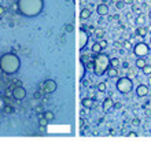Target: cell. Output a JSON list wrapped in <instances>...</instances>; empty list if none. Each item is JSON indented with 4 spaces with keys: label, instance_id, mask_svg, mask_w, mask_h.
<instances>
[{
    "label": "cell",
    "instance_id": "obj_9",
    "mask_svg": "<svg viewBox=\"0 0 151 144\" xmlns=\"http://www.w3.org/2000/svg\"><path fill=\"white\" fill-rule=\"evenodd\" d=\"M136 95L139 97H144V96L148 95V87L146 84H139L137 88H136Z\"/></svg>",
    "mask_w": 151,
    "mask_h": 144
},
{
    "label": "cell",
    "instance_id": "obj_16",
    "mask_svg": "<svg viewBox=\"0 0 151 144\" xmlns=\"http://www.w3.org/2000/svg\"><path fill=\"white\" fill-rule=\"evenodd\" d=\"M89 16H91V11H89L88 8H84V10L81 11V14H80V18H81V19H87Z\"/></svg>",
    "mask_w": 151,
    "mask_h": 144
},
{
    "label": "cell",
    "instance_id": "obj_30",
    "mask_svg": "<svg viewBox=\"0 0 151 144\" xmlns=\"http://www.w3.org/2000/svg\"><path fill=\"white\" fill-rule=\"evenodd\" d=\"M131 76H136V70L135 69H129V77Z\"/></svg>",
    "mask_w": 151,
    "mask_h": 144
},
{
    "label": "cell",
    "instance_id": "obj_14",
    "mask_svg": "<svg viewBox=\"0 0 151 144\" xmlns=\"http://www.w3.org/2000/svg\"><path fill=\"white\" fill-rule=\"evenodd\" d=\"M82 106H84V107H87V108H91V107L94 106V99H89V97L82 99Z\"/></svg>",
    "mask_w": 151,
    "mask_h": 144
},
{
    "label": "cell",
    "instance_id": "obj_10",
    "mask_svg": "<svg viewBox=\"0 0 151 144\" xmlns=\"http://www.w3.org/2000/svg\"><path fill=\"white\" fill-rule=\"evenodd\" d=\"M96 11H98V14L99 15H106V14H109V6L107 4H104V3H102V4H98V7H96Z\"/></svg>",
    "mask_w": 151,
    "mask_h": 144
},
{
    "label": "cell",
    "instance_id": "obj_7",
    "mask_svg": "<svg viewBox=\"0 0 151 144\" xmlns=\"http://www.w3.org/2000/svg\"><path fill=\"white\" fill-rule=\"evenodd\" d=\"M88 40H89V36L85 32V29H80V51H82L85 48Z\"/></svg>",
    "mask_w": 151,
    "mask_h": 144
},
{
    "label": "cell",
    "instance_id": "obj_11",
    "mask_svg": "<svg viewBox=\"0 0 151 144\" xmlns=\"http://www.w3.org/2000/svg\"><path fill=\"white\" fill-rule=\"evenodd\" d=\"M113 107H114V100H113L111 97H107V99H104V102H103V110H104V111H109V110H111Z\"/></svg>",
    "mask_w": 151,
    "mask_h": 144
},
{
    "label": "cell",
    "instance_id": "obj_28",
    "mask_svg": "<svg viewBox=\"0 0 151 144\" xmlns=\"http://www.w3.org/2000/svg\"><path fill=\"white\" fill-rule=\"evenodd\" d=\"M6 14V8L3 7V6H0V16H3Z\"/></svg>",
    "mask_w": 151,
    "mask_h": 144
},
{
    "label": "cell",
    "instance_id": "obj_22",
    "mask_svg": "<svg viewBox=\"0 0 151 144\" xmlns=\"http://www.w3.org/2000/svg\"><path fill=\"white\" fill-rule=\"evenodd\" d=\"M110 66H113V67H118L119 66V59H117V58L110 59Z\"/></svg>",
    "mask_w": 151,
    "mask_h": 144
},
{
    "label": "cell",
    "instance_id": "obj_37",
    "mask_svg": "<svg viewBox=\"0 0 151 144\" xmlns=\"http://www.w3.org/2000/svg\"><path fill=\"white\" fill-rule=\"evenodd\" d=\"M150 84H151V78H150Z\"/></svg>",
    "mask_w": 151,
    "mask_h": 144
},
{
    "label": "cell",
    "instance_id": "obj_24",
    "mask_svg": "<svg viewBox=\"0 0 151 144\" xmlns=\"http://www.w3.org/2000/svg\"><path fill=\"white\" fill-rule=\"evenodd\" d=\"M95 36H96V39L102 40V39H103V36H104V32L102 30V29H98V30L95 32Z\"/></svg>",
    "mask_w": 151,
    "mask_h": 144
},
{
    "label": "cell",
    "instance_id": "obj_1",
    "mask_svg": "<svg viewBox=\"0 0 151 144\" xmlns=\"http://www.w3.org/2000/svg\"><path fill=\"white\" fill-rule=\"evenodd\" d=\"M16 7L19 14L28 18H34L43 12L44 0H16Z\"/></svg>",
    "mask_w": 151,
    "mask_h": 144
},
{
    "label": "cell",
    "instance_id": "obj_12",
    "mask_svg": "<svg viewBox=\"0 0 151 144\" xmlns=\"http://www.w3.org/2000/svg\"><path fill=\"white\" fill-rule=\"evenodd\" d=\"M107 76L110 77V78H115L117 76H118V72H117V67H113V66H110L109 69H107Z\"/></svg>",
    "mask_w": 151,
    "mask_h": 144
},
{
    "label": "cell",
    "instance_id": "obj_35",
    "mask_svg": "<svg viewBox=\"0 0 151 144\" xmlns=\"http://www.w3.org/2000/svg\"><path fill=\"white\" fill-rule=\"evenodd\" d=\"M113 3H114V4H115V3H117V1H119V0H111Z\"/></svg>",
    "mask_w": 151,
    "mask_h": 144
},
{
    "label": "cell",
    "instance_id": "obj_8",
    "mask_svg": "<svg viewBox=\"0 0 151 144\" xmlns=\"http://www.w3.org/2000/svg\"><path fill=\"white\" fill-rule=\"evenodd\" d=\"M13 96H14V99H16V100H22V99L26 97V91L22 87H16L13 91Z\"/></svg>",
    "mask_w": 151,
    "mask_h": 144
},
{
    "label": "cell",
    "instance_id": "obj_2",
    "mask_svg": "<svg viewBox=\"0 0 151 144\" xmlns=\"http://www.w3.org/2000/svg\"><path fill=\"white\" fill-rule=\"evenodd\" d=\"M21 67V60L15 54H4L0 58V70L4 74H15Z\"/></svg>",
    "mask_w": 151,
    "mask_h": 144
},
{
    "label": "cell",
    "instance_id": "obj_5",
    "mask_svg": "<svg viewBox=\"0 0 151 144\" xmlns=\"http://www.w3.org/2000/svg\"><path fill=\"white\" fill-rule=\"evenodd\" d=\"M148 52H150V47L147 43L140 41V43L135 44V47H133V54L137 58H144L146 55H148Z\"/></svg>",
    "mask_w": 151,
    "mask_h": 144
},
{
    "label": "cell",
    "instance_id": "obj_31",
    "mask_svg": "<svg viewBox=\"0 0 151 144\" xmlns=\"http://www.w3.org/2000/svg\"><path fill=\"white\" fill-rule=\"evenodd\" d=\"M125 48H127V49H131V48H132V44H131L129 41H125Z\"/></svg>",
    "mask_w": 151,
    "mask_h": 144
},
{
    "label": "cell",
    "instance_id": "obj_13",
    "mask_svg": "<svg viewBox=\"0 0 151 144\" xmlns=\"http://www.w3.org/2000/svg\"><path fill=\"white\" fill-rule=\"evenodd\" d=\"M135 64H136V67H137V69H143L144 66L147 64V62H146V59H144V58H137V59H136V62H135Z\"/></svg>",
    "mask_w": 151,
    "mask_h": 144
},
{
    "label": "cell",
    "instance_id": "obj_17",
    "mask_svg": "<svg viewBox=\"0 0 151 144\" xmlns=\"http://www.w3.org/2000/svg\"><path fill=\"white\" fill-rule=\"evenodd\" d=\"M146 22V16L142 14V15H137V18H136V25H139V26H142V25Z\"/></svg>",
    "mask_w": 151,
    "mask_h": 144
},
{
    "label": "cell",
    "instance_id": "obj_23",
    "mask_svg": "<svg viewBox=\"0 0 151 144\" xmlns=\"http://www.w3.org/2000/svg\"><path fill=\"white\" fill-rule=\"evenodd\" d=\"M142 72H143V74H146V76H150V74H151V66L146 64L143 69H142Z\"/></svg>",
    "mask_w": 151,
    "mask_h": 144
},
{
    "label": "cell",
    "instance_id": "obj_21",
    "mask_svg": "<svg viewBox=\"0 0 151 144\" xmlns=\"http://www.w3.org/2000/svg\"><path fill=\"white\" fill-rule=\"evenodd\" d=\"M106 89H107L106 82H99V84H98V91H99V92H104Z\"/></svg>",
    "mask_w": 151,
    "mask_h": 144
},
{
    "label": "cell",
    "instance_id": "obj_15",
    "mask_svg": "<svg viewBox=\"0 0 151 144\" xmlns=\"http://www.w3.org/2000/svg\"><path fill=\"white\" fill-rule=\"evenodd\" d=\"M136 34H137V36H142V37H144V36H147V29H146L144 26H139V28L136 29Z\"/></svg>",
    "mask_w": 151,
    "mask_h": 144
},
{
    "label": "cell",
    "instance_id": "obj_4",
    "mask_svg": "<svg viewBox=\"0 0 151 144\" xmlns=\"http://www.w3.org/2000/svg\"><path fill=\"white\" fill-rule=\"evenodd\" d=\"M115 88H117L119 93H128L133 88V82H132V80L129 77H121L117 81V84H115Z\"/></svg>",
    "mask_w": 151,
    "mask_h": 144
},
{
    "label": "cell",
    "instance_id": "obj_32",
    "mask_svg": "<svg viewBox=\"0 0 151 144\" xmlns=\"http://www.w3.org/2000/svg\"><path fill=\"white\" fill-rule=\"evenodd\" d=\"M3 108H4V100L0 97V110H3Z\"/></svg>",
    "mask_w": 151,
    "mask_h": 144
},
{
    "label": "cell",
    "instance_id": "obj_34",
    "mask_svg": "<svg viewBox=\"0 0 151 144\" xmlns=\"http://www.w3.org/2000/svg\"><path fill=\"white\" fill-rule=\"evenodd\" d=\"M133 125H139V120H133Z\"/></svg>",
    "mask_w": 151,
    "mask_h": 144
},
{
    "label": "cell",
    "instance_id": "obj_6",
    "mask_svg": "<svg viewBox=\"0 0 151 144\" xmlns=\"http://www.w3.org/2000/svg\"><path fill=\"white\" fill-rule=\"evenodd\" d=\"M56 88H58V85H56V82L54 80H47L41 85V89H43L44 93H54Z\"/></svg>",
    "mask_w": 151,
    "mask_h": 144
},
{
    "label": "cell",
    "instance_id": "obj_26",
    "mask_svg": "<svg viewBox=\"0 0 151 144\" xmlns=\"http://www.w3.org/2000/svg\"><path fill=\"white\" fill-rule=\"evenodd\" d=\"M142 10H143L142 12H148V11H150V8H148L147 4H142Z\"/></svg>",
    "mask_w": 151,
    "mask_h": 144
},
{
    "label": "cell",
    "instance_id": "obj_25",
    "mask_svg": "<svg viewBox=\"0 0 151 144\" xmlns=\"http://www.w3.org/2000/svg\"><path fill=\"white\" fill-rule=\"evenodd\" d=\"M124 6H125L124 1H117V3H115V7L117 8H124Z\"/></svg>",
    "mask_w": 151,
    "mask_h": 144
},
{
    "label": "cell",
    "instance_id": "obj_3",
    "mask_svg": "<svg viewBox=\"0 0 151 144\" xmlns=\"http://www.w3.org/2000/svg\"><path fill=\"white\" fill-rule=\"evenodd\" d=\"M110 67V58L104 52H99L96 54L95 59H94V73L96 76H103L107 72V69Z\"/></svg>",
    "mask_w": 151,
    "mask_h": 144
},
{
    "label": "cell",
    "instance_id": "obj_29",
    "mask_svg": "<svg viewBox=\"0 0 151 144\" xmlns=\"http://www.w3.org/2000/svg\"><path fill=\"white\" fill-rule=\"evenodd\" d=\"M47 122H48V120H45V118H44V120L40 121V125H41V126H45V125H47Z\"/></svg>",
    "mask_w": 151,
    "mask_h": 144
},
{
    "label": "cell",
    "instance_id": "obj_20",
    "mask_svg": "<svg viewBox=\"0 0 151 144\" xmlns=\"http://www.w3.org/2000/svg\"><path fill=\"white\" fill-rule=\"evenodd\" d=\"M92 51H94L95 54H99V52H102V47H100V44H99V43H95V44L92 45Z\"/></svg>",
    "mask_w": 151,
    "mask_h": 144
},
{
    "label": "cell",
    "instance_id": "obj_36",
    "mask_svg": "<svg viewBox=\"0 0 151 144\" xmlns=\"http://www.w3.org/2000/svg\"><path fill=\"white\" fill-rule=\"evenodd\" d=\"M148 16H150V19H151V10L148 11Z\"/></svg>",
    "mask_w": 151,
    "mask_h": 144
},
{
    "label": "cell",
    "instance_id": "obj_19",
    "mask_svg": "<svg viewBox=\"0 0 151 144\" xmlns=\"http://www.w3.org/2000/svg\"><path fill=\"white\" fill-rule=\"evenodd\" d=\"M84 77H85V66L81 62V64H80V80H82Z\"/></svg>",
    "mask_w": 151,
    "mask_h": 144
},
{
    "label": "cell",
    "instance_id": "obj_33",
    "mask_svg": "<svg viewBox=\"0 0 151 144\" xmlns=\"http://www.w3.org/2000/svg\"><path fill=\"white\" fill-rule=\"evenodd\" d=\"M122 1H124L125 4H132V3H133V0H122Z\"/></svg>",
    "mask_w": 151,
    "mask_h": 144
},
{
    "label": "cell",
    "instance_id": "obj_18",
    "mask_svg": "<svg viewBox=\"0 0 151 144\" xmlns=\"http://www.w3.org/2000/svg\"><path fill=\"white\" fill-rule=\"evenodd\" d=\"M44 118L48 121H52L54 120V112L49 111V110H47V111H44Z\"/></svg>",
    "mask_w": 151,
    "mask_h": 144
},
{
    "label": "cell",
    "instance_id": "obj_27",
    "mask_svg": "<svg viewBox=\"0 0 151 144\" xmlns=\"http://www.w3.org/2000/svg\"><path fill=\"white\" fill-rule=\"evenodd\" d=\"M98 43L100 44V47H102V49H103V48H106V47H107V43H106V41H104V40H100V41H98Z\"/></svg>",
    "mask_w": 151,
    "mask_h": 144
}]
</instances>
